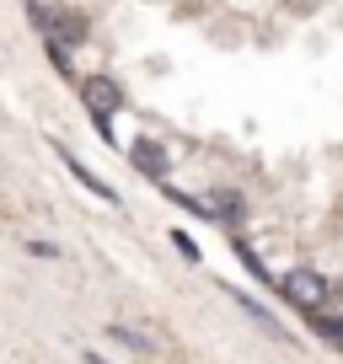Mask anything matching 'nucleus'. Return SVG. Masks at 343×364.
Wrapping results in <instances>:
<instances>
[{"instance_id": "f257e3e1", "label": "nucleus", "mask_w": 343, "mask_h": 364, "mask_svg": "<svg viewBox=\"0 0 343 364\" xmlns=\"http://www.w3.org/2000/svg\"><path fill=\"white\" fill-rule=\"evenodd\" d=\"M279 289H285V300L300 306V311H317L322 300H327V279H322L317 268H290L285 279H279Z\"/></svg>"}, {"instance_id": "20e7f679", "label": "nucleus", "mask_w": 343, "mask_h": 364, "mask_svg": "<svg viewBox=\"0 0 343 364\" xmlns=\"http://www.w3.org/2000/svg\"><path fill=\"white\" fill-rule=\"evenodd\" d=\"M209 209H215V220H226V225H236V220H241V198L231 193V188H220V193L209 198Z\"/></svg>"}, {"instance_id": "7ed1b4c3", "label": "nucleus", "mask_w": 343, "mask_h": 364, "mask_svg": "<svg viewBox=\"0 0 343 364\" xmlns=\"http://www.w3.org/2000/svg\"><path fill=\"white\" fill-rule=\"evenodd\" d=\"M129 161H134L139 171H150V177H161V171L172 166V156H167V150H161V145H150V139H139V145L129 150Z\"/></svg>"}, {"instance_id": "423d86ee", "label": "nucleus", "mask_w": 343, "mask_h": 364, "mask_svg": "<svg viewBox=\"0 0 343 364\" xmlns=\"http://www.w3.org/2000/svg\"><path fill=\"white\" fill-rule=\"evenodd\" d=\"M317 332H322V338H332V343H343V321L338 316H317Z\"/></svg>"}, {"instance_id": "39448f33", "label": "nucleus", "mask_w": 343, "mask_h": 364, "mask_svg": "<svg viewBox=\"0 0 343 364\" xmlns=\"http://www.w3.org/2000/svg\"><path fill=\"white\" fill-rule=\"evenodd\" d=\"M107 338H113V343H124L129 353H150V348H156L150 338H139V332H129V327H107Z\"/></svg>"}, {"instance_id": "f03ea898", "label": "nucleus", "mask_w": 343, "mask_h": 364, "mask_svg": "<svg viewBox=\"0 0 343 364\" xmlns=\"http://www.w3.org/2000/svg\"><path fill=\"white\" fill-rule=\"evenodd\" d=\"M86 107H92L97 124L107 129V124H113V113L124 107V97H118V86H113L107 75H92V80H86Z\"/></svg>"}]
</instances>
